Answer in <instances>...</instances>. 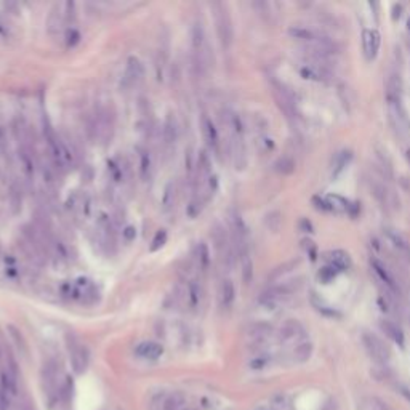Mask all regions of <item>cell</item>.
Returning <instances> with one entry per match:
<instances>
[{
  "mask_svg": "<svg viewBox=\"0 0 410 410\" xmlns=\"http://www.w3.org/2000/svg\"><path fill=\"white\" fill-rule=\"evenodd\" d=\"M386 109L394 132L400 136H405L410 132V120L402 104V85L396 74H391L386 82Z\"/></svg>",
  "mask_w": 410,
  "mask_h": 410,
  "instance_id": "6da1fadb",
  "label": "cell"
},
{
  "mask_svg": "<svg viewBox=\"0 0 410 410\" xmlns=\"http://www.w3.org/2000/svg\"><path fill=\"white\" fill-rule=\"evenodd\" d=\"M289 36L297 40V42H300L301 47H319L338 53L337 44L329 36H325L324 32L317 29L301 26V24H293V26L289 28Z\"/></svg>",
  "mask_w": 410,
  "mask_h": 410,
  "instance_id": "7a4b0ae2",
  "label": "cell"
},
{
  "mask_svg": "<svg viewBox=\"0 0 410 410\" xmlns=\"http://www.w3.org/2000/svg\"><path fill=\"white\" fill-rule=\"evenodd\" d=\"M213 18H215V28H217V34L221 45L225 48H229L233 45L234 40V28H233V20L231 15H229V10L225 4L217 2L213 4Z\"/></svg>",
  "mask_w": 410,
  "mask_h": 410,
  "instance_id": "3957f363",
  "label": "cell"
},
{
  "mask_svg": "<svg viewBox=\"0 0 410 410\" xmlns=\"http://www.w3.org/2000/svg\"><path fill=\"white\" fill-rule=\"evenodd\" d=\"M66 341H68V352H69L72 370L76 372L77 375H82V373L87 370V365H88V352H87V348L76 337H72V335H71V337L68 335Z\"/></svg>",
  "mask_w": 410,
  "mask_h": 410,
  "instance_id": "277c9868",
  "label": "cell"
},
{
  "mask_svg": "<svg viewBox=\"0 0 410 410\" xmlns=\"http://www.w3.org/2000/svg\"><path fill=\"white\" fill-rule=\"evenodd\" d=\"M362 343H364V348L365 351L368 352V356H370L373 360L380 364H386L389 357H391V351L388 348L386 343H383L376 335L373 333H364L362 335Z\"/></svg>",
  "mask_w": 410,
  "mask_h": 410,
  "instance_id": "5b68a950",
  "label": "cell"
},
{
  "mask_svg": "<svg viewBox=\"0 0 410 410\" xmlns=\"http://www.w3.org/2000/svg\"><path fill=\"white\" fill-rule=\"evenodd\" d=\"M273 93L274 98L277 101V106L281 108V111H284V114L289 119H295L297 117V104H295V100L290 93V90L287 88L281 82H273Z\"/></svg>",
  "mask_w": 410,
  "mask_h": 410,
  "instance_id": "8992f818",
  "label": "cell"
},
{
  "mask_svg": "<svg viewBox=\"0 0 410 410\" xmlns=\"http://www.w3.org/2000/svg\"><path fill=\"white\" fill-rule=\"evenodd\" d=\"M144 79V66L136 56H130L127 61V68L122 77V88L124 90H132L138 87Z\"/></svg>",
  "mask_w": 410,
  "mask_h": 410,
  "instance_id": "52a82bcc",
  "label": "cell"
},
{
  "mask_svg": "<svg viewBox=\"0 0 410 410\" xmlns=\"http://www.w3.org/2000/svg\"><path fill=\"white\" fill-rule=\"evenodd\" d=\"M300 74L303 76V79L313 80V82H322V84H329L333 77L330 69L327 66H321V64H314L308 61H303L300 64Z\"/></svg>",
  "mask_w": 410,
  "mask_h": 410,
  "instance_id": "ba28073f",
  "label": "cell"
},
{
  "mask_svg": "<svg viewBox=\"0 0 410 410\" xmlns=\"http://www.w3.org/2000/svg\"><path fill=\"white\" fill-rule=\"evenodd\" d=\"M56 384H58V367L53 360H48L42 368V386L44 392L48 396H52L56 391Z\"/></svg>",
  "mask_w": 410,
  "mask_h": 410,
  "instance_id": "9c48e42d",
  "label": "cell"
},
{
  "mask_svg": "<svg viewBox=\"0 0 410 410\" xmlns=\"http://www.w3.org/2000/svg\"><path fill=\"white\" fill-rule=\"evenodd\" d=\"M372 269L376 276V279L386 287V290L389 293H399V285L396 282V279L391 276V273L386 269V266H383L378 260H372Z\"/></svg>",
  "mask_w": 410,
  "mask_h": 410,
  "instance_id": "30bf717a",
  "label": "cell"
},
{
  "mask_svg": "<svg viewBox=\"0 0 410 410\" xmlns=\"http://www.w3.org/2000/svg\"><path fill=\"white\" fill-rule=\"evenodd\" d=\"M380 48V34L373 29H365L362 32V50L365 58L370 61L373 60Z\"/></svg>",
  "mask_w": 410,
  "mask_h": 410,
  "instance_id": "8fae6325",
  "label": "cell"
},
{
  "mask_svg": "<svg viewBox=\"0 0 410 410\" xmlns=\"http://www.w3.org/2000/svg\"><path fill=\"white\" fill-rule=\"evenodd\" d=\"M202 132H203V138H205V143H207V146H209V149L215 154H220L221 143H220L218 130L209 117H203V120H202Z\"/></svg>",
  "mask_w": 410,
  "mask_h": 410,
  "instance_id": "7c38bea8",
  "label": "cell"
},
{
  "mask_svg": "<svg viewBox=\"0 0 410 410\" xmlns=\"http://www.w3.org/2000/svg\"><path fill=\"white\" fill-rule=\"evenodd\" d=\"M136 356L146 360H157L163 354V346L157 341H143L138 344Z\"/></svg>",
  "mask_w": 410,
  "mask_h": 410,
  "instance_id": "4fadbf2b",
  "label": "cell"
},
{
  "mask_svg": "<svg viewBox=\"0 0 410 410\" xmlns=\"http://www.w3.org/2000/svg\"><path fill=\"white\" fill-rule=\"evenodd\" d=\"M218 300H220V306L223 309H229L234 305L236 289L231 279H223V281H221L220 290H218Z\"/></svg>",
  "mask_w": 410,
  "mask_h": 410,
  "instance_id": "5bb4252c",
  "label": "cell"
},
{
  "mask_svg": "<svg viewBox=\"0 0 410 410\" xmlns=\"http://www.w3.org/2000/svg\"><path fill=\"white\" fill-rule=\"evenodd\" d=\"M301 335H303V327L297 319H289V321H285L281 329H279V340L282 343L300 338Z\"/></svg>",
  "mask_w": 410,
  "mask_h": 410,
  "instance_id": "9a60e30c",
  "label": "cell"
},
{
  "mask_svg": "<svg viewBox=\"0 0 410 410\" xmlns=\"http://www.w3.org/2000/svg\"><path fill=\"white\" fill-rule=\"evenodd\" d=\"M325 261H327V266L333 268L335 271H344V269H348L351 266V258L348 253L343 250H333V252L325 253Z\"/></svg>",
  "mask_w": 410,
  "mask_h": 410,
  "instance_id": "2e32d148",
  "label": "cell"
},
{
  "mask_svg": "<svg viewBox=\"0 0 410 410\" xmlns=\"http://www.w3.org/2000/svg\"><path fill=\"white\" fill-rule=\"evenodd\" d=\"M384 231H386V239L392 245V249H394L397 253H400L402 257L410 258V242L405 239V237L400 233L394 231V229H384Z\"/></svg>",
  "mask_w": 410,
  "mask_h": 410,
  "instance_id": "e0dca14e",
  "label": "cell"
},
{
  "mask_svg": "<svg viewBox=\"0 0 410 410\" xmlns=\"http://www.w3.org/2000/svg\"><path fill=\"white\" fill-rule=\"evenodd\" d=\"M162 138H163V144L165 146H173L176 138H178V124H176V117L175 114L168 112L165 122H163V130H162Z\"/></svg>",
  "mask_w": 410,
  "mask_h": 410,
  "instance_id": "ac0fdd59",
  "label": "cell"
},
{
  "mask_svg": "<svg viewBox=\"0 0 410 410\" xmlns=\"http://www.w3.org/2000/svg\"><path fill=\"white\" fill-rule=\"evenodd\" d=\"M273 333V327L266 322H257L249 327V337L253 343H263Z\"/></svg>",
  "mask_w": 410,
  "mask_h": 410,
  "instance_id": "d6986e66",
  "label": "cell"
},
{
  "mask_svg": "<svg viewBox=\"0 0 410 410\" xmlns=\"http://www.w3.org/2000/svg\"><path fill=\"white\" fill-rule=\"evenodd\" d=\"M380 329L389 340L397 343L399 346H404V333H402V330H400V327L397 324H394L392 321H381Z\"/></svg>",
  "mask_w": 410,
  "mask_h": 410,
  "instance_id": "ffe728a7",
  "label": "cell"
},
{
  "mask_svg": "<svg viewBox=\"0 0 410 410\" xmlns=\"http://www.w3.org/2000/svg\"><path fill=\"white\" fill-rule=\"evenodd\" d=\"M325 202H327V205H329L330 212H337V213H349L351 207H352L346 199L341 197V195H337V194L327 195Z\"/></svg>",
  "mask_w": 410,
  "mask_h": 410,
  "instance_id": "44dd1931",
  "label": "cell"
},
{
  "mask_svg": "<svg viewBox=\"0 0 410 410\" xmlns=\"http://www.w3.org/2000/svg\"><path fill=\"white\" fill-rule=\"evenodd\" d=\"M313 356V344L309 341H303V343H298L297 348L293 349V360L298 364H303V362H308Z\"/></svg>",
  "mask_w": 410,
  "mask_h": 410,
  "instance_id": "7402d4cb",
  "label": "cell"
},
{
  "mask_svg": "<svg viewBox=\"0 0 410 410\" xmlns=\"http://www.w3.org/2000/svg\"><path fill=\"white\" fill-rule=\"evenodd\" d=\"M200 300H202V287L197 281H192L187 285V301H189V306L195 309L200 305Z\"/></svg>",
  "mask_w": 410,
  "mask_h": 410,
  "instance_id": "603a6c76",
  "label": "cell"
},
{
  "mask_svg": "<svg viewBox=\"0 0 410 410\" xmlns=\"http://www.w3.org/2000/svg\"><path fill=\"white\" fill-rule=\"evenodd\" d=\"M186 402V397L183 392H171V394H167L165 397V410H183Z\"/></svg>",
  "mask_w": 410,
  "mask_h": 410,
  "instance_id": "cb8c5ba5",
  "label": "cell"
},
{
  "mask_svg": "<svg viewBox=\"0 0 410 410\" xmlns=\"http://www.w3.org/2000/svg\"><path fill=\"white\" fill-rule=\"evenodd\" d=\"M274 168L281 175H292L295 170V160L290 157V155H282V157H279L276 160Z\"/></svg>",
  "mask_w": 410,
  "mask_h": 410,
  "instance_id": "d4e9b609",
  "label": "cell"
},
{
  "mask_svg": "<svg viewBox=\"0 0 410 410\" xmlns=\"http://www.w3.org/2000/svg\"><path fill=\"white\" fill-rule=\"evenodd\" d=\"M175 194H176V186L173 181H170L165 186V191H163V197H162V209L163 210H170L175 203Z\"/></svg>",
  "mask_w": 410,
  "mask_h": 410,
  "instance_id": "484cf974",
  "label": "cell"
},
{
  "mask_svg": "<svg viewBox=\"0 0 410 410\" xmlns=\"http://www.w3.org/2000/svg\"><path fill=\"white\" fill-rule=\"evenodd\" d=\"M349 160H351L349 151H343V152L337 154V157H335V160H333V176H338L340 171L344 170V167L348 165Z\"/></svg>",
  "mask_w": 410,
  "mask_h": 410,
  "instance_id": "4316f807",
  "label": "cell"
},
{
  "mask_svg": "<svg viewBox=\"0 0 410 410\" xmlns=\"http://www.w3.org/2000/svg\"><path fill=\"white\" fill-rule=\"evenodd\" d=\"M151 170H152L151 155H149V152L143 151L141 155H139V175H141L143 179H147L151 175Z\"/></svg>",
  "mask_w": 410,
  "mask_h": 410,
  "instance_id": "83f0119b",
  "label": "cell"
},
{
  "mask_svg": "<svg viewBox=\"0 0 410 410\" xmlns=\"http://www.w3.org/2000/svg\"><path fill=\"white\" fill-rule=\"evenodd\" d=\"M265 225H266V228L269 229V231L277 233L279 229H281V225H282V215L279 212L268 213V215L265 217Z\"/></svg>",
  "mask_w": 410,
  "mask_h": 410,
  "instance_id": "f1b7e54d",
  "label": "cell"
},
{
  "mask_svg": "<svg viewBox=\"0 0 410 410\" xmlns=\"http://www.w3.org/2000/svg\"><path fill=\"white\" fill-rule=\"evenodd\" d=\"M241 261H242V282L245 285H250L252 281H253V263H252V258L249 255V257H244Z\"/></svg>",
  "mask_w": 410,
  "mask_h": 410,
  "instance_id": "f546056e",
  "label": "cell"
},
{
  "mask_svg": "<svg viewBox=\"0 0 410 410\" xmlns=\"http://www.w3.org/2000/svg\"><path fill=\"white\" fill-rule=\"evenodd\" d=\"M209 265H210V253H209L207 245L202 244L199 247V253H197V266L202 273H205L209 269Z\"/></svg>",
  "mask_w": 410,
  "mask_h": 410,
  "instance_id": "4dcf8cb0",
  "label": "cell"
},
{
  "mask_svg": "<svg viewBox=\"0 0 410 410\" xmlns=\"http://www.w3.org/2000/svg\"><path fill=\"white\" fill-rule=\"evenodd\" d=\"M298 265V261H289V263H284L282 266H277L274 271H273V274H271V281H274V279H279L281 276H284L285 273H289V271H292V269L295 268Z\"/></svg>",
  "mask_w": 410,
  "mask_h": 410,
  "instance_id": "1f68e13d",
  "label": "cell"
},
{
  "mask_svg": "<svg viewBox=\"0 0 410 410\" xmlns=\"http://www.w3.org/2000/svg\"><path fill=\"white\" fill-rule=\"evenodd\" d=\"M165 397L167 394H163V392H157L155 396H152L149 402V410H165Z\"/></svg>",
  "mask_w": 410,
  "mask_h": 410,
  "instance_id": "d6a6232c",
  "label": "cell"
},
{
  "mask_svg": "<svg viewBox=\"0 0 410 410\" xmlns=\"http://www.w3.org/2000/svg\"><path fill=\"white\" fill-rule=\"evenodd\" d=\"M165 241H167V233L163 231V229H160V231H159L157 234H155V237L152 239L151 250H152V252H155V250L162 249V247H163V244H165Z\"/></svg>",
  "mask_w": 410,
  "mask_h": 410,
  "instance_id": "836d02e7",
  "label": "cell"
},
{
  "mask_svg": "<svg viewBox=\"0 0 410 410\" xmlns=\"http://www.w3.org/2000/svg\"><path fill=\"white\" fill-rule=\"evenodd\" d=\"M335 276H337V271H335V269L330 268V266L322 268V269H321V273H319V279H321V281H322L324 284H329Z\"/></svg>",
  "mask_w": 410,
  "mask_h": 410,
  "instance_id": "e575fe53",
  "label": "cell"
},
{
  "mask_svg": "<svg viewBox=\"0 0 410 410\" xmlns=\"http://www.w3.org/2000/svg\"><path fill=\"white\" fill-rule=\"evenodd\" d=\"M122 236L125 237V241L127 242H132L135 237H136V229L133 226H127L125 228V231H122Z\"/></svg>",
  "mask_w": 410,
  "mask_h": 410,
  "instance_id": "d590c367",
  "label": "cell"
},
{
  "mask_svg": "<svg viewBox=\"0 0 410 410\" xmlns=\"http://www.w3.org/2000/svg\"><path fill=\"white\" fill-rule=\"evenodd\" d=\"M298 228H300V231H303V233H313V225H311V221H308L306 218L300 220Z\"/></svg>",
  "mask_w": 410,
  "mask_h": 410,
  "instance_id": "8d00e7d4",
  "label": "cell"
},
{
  "mask_svg": "<svg viewBox=\"0 0 410 410\" xmlns=\"http://www.w3.org/2000/svg\"><path fill=\"white\" fill-rule=\"evenodd\" d=\"M303 249H305L306 253H309L311 258H316V247H314V244L311 242V241H303Z\"/></svg>",
  "mask_w": 410,
  "mask_h": 410,
  "instance_id": "74e56055",
  "label": "cell"
},
{
  "mask_svg": "<svg viewBox=\"0 0 410 410\" xmlns=\"http://www.w3.org/2000/svg\"><path fill=\"white\" fill-rule=\"evenodd\" d=\"M370 410H391V408L384 402H381V400L373 399V402L370 404Z\"/></svg>",
  "mask_w": 410,
  "mask_h": 410,
  "instance_id": "f35d334b",
  "label": "cell"
},
{
  "mask_svg": "<svg viewBox=\"0 0 410 410\" xmlns=\"http://www.w3.org/2000/svg\"><path fill=\"white\" fill-rule=\"evenodd\" d=\"M266 364H268V359L265 356H260L252 362V368H261V367H265Z\"/></svg>",
  "mask_w": 410,
  "mask_h": 410,
  "instance_id": "ab89813d",
  "label": "cell"
},
{
  "mask_svg": "<svg viewBox=\"0 0 410 410\" xmlns=\"http://www.w3.org/2000/svg\"><path fill=\"white\" fill-rule=\"evenodd\" d=\"M0 410H8V397L0 391Z\"/></svg>",
  "mask_w": 410,
  "mask_h": 410,
  "instance_id": "60d3db41",
  "label": "cell"
},
{
  "mask_svg": "<svg viewBox=\"0 0 410 410\" xmlns=\"http://www.w3.org/2000/svg\"><path fill=\"white\" fill-rule=\"evenodd\" d=\"M23 410H34V408H32L31 405H24V408H23Z\"/></svg>",
  "mask_w": 410,
  "mask_h": 410,
  "instance_id": "b9f144b4",
  "label": "cell"
}]
</instances>
